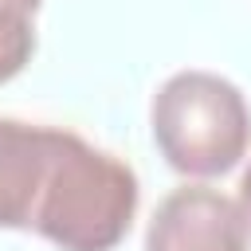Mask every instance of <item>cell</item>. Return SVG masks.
<instances>
[{
    "instance_id": "cell-1",
    "label": "cell",
    "mask_w": 251,
    "mask_h": 251,
    "mask_svg": "<svg viewBox=\"0 0 251 251\" xmlns=\"http://www.w3.org/2000/svg\"><path fill=\"white\" fill-rule=\"evenodd\" d=\"M137 200L141 188L126 161L63 129L31 231L63 251H114L137 216Z\"/></svg>"
},
{
    "instance_id": "cell-2",
    "label": "cell",
    "mask_w": 251,
    "mask_h": 251,
    "mask_svg": "<svg viewBox=\"0 0 251 251\" xmlns=\"http://www.w3.org/2000/svg\"><path fill=\"white\" fill-rule=\"evenodd\" d=\"M149 126L161 157L180 176H224L247 157L251 106L243 90L216 71H176L161 82L149 106Z\"/></svg>"
},
{
    "instance_id": "cell-3",
    "label": "cell",
    "mask_w": 251,
    "mask_h": 251,
    "mask_svg": "<svg viewBox=\"0 0 251 251\" xmlns=\"http://www.w3.org/2000/svg\"><path fill=\"white\" fill-rule=\"evenodd\" d=\"M247 239L239 204L208 184L173 188L145 227V251H247Z\"/></svg>"
},
{
    "instance_id": "cell-4",
    "label": "cell",
    "mask_w": 251,
    "mask_h": 251,
    "mask_svg": "<svg viewBox=\"0 0 251 251\" xmlns=\"http://www.w3.org/2000/svg\"><path fill=\"white\" fill-rule=\"evenodd\" d=\"M63 129L0 118V227H31Z\"/></svg>"
},
{
    "instance_id": "cell-5",
    "label": "cell",
    "mask_w": 251,
    "mask_h": 251,
    "mask_svg": "<svg viewBox=\"0 0 251 251\" xmlns=\"http://www.w3.org/2000/svg\"><path fill=\"white\" fill-rule=\"evenodd\" d=\"M35 12L20 0H0V82L16 78L35 55Z\"/></svg>"
},
{
    "instance_id": "cell-6",
    "label": "cell",
    "mask_w": 251,
    "mask_h": 251,
    "mask_svg": "<svg viewBox=\"0 0 251 251\" xmlns=\"http://www.w3.org/2000/svg\"><path fill=\"white\" fill-rule=\"evenodd\" d=\"M235 204H239L243 224H247V231H251V161H247V169H243V176H239V196H235Z\"/></svg>"
},
{
    "instance_id": "cell-7",
    "label": "cell",
    "mask_w": 251,
    "mask_h": 251,
    "mask_svg": "<svg viewBox=\"0 0 251 251\" xmlns=\"http://www.w3.org/2000/svg\"><path fill=\"white\" fill-rule=\"evenodd\" d=\"M20 4H31V8H39V0H20Z\"/></svg>"
}]
</instances>
